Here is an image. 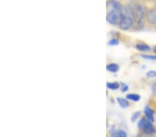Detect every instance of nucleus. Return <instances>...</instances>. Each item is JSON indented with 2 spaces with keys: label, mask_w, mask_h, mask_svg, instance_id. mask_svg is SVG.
Returning <instances> with one entry per match:
<instances>
[{
  "label": "nucleus",
  "mask_w": 156,
  "mask_h": 137,
  "mask_svg": "<svg viewBox=\"0 0 156 137\" xmlns=\"http://www.w3.org/2000/svg\"><path fill=\"white\" fill-rule=\"evenodd\" d=\"M123 6L119 1L115 0H110L107 2L106 20L110 24H119L121 19Z\"/></svg>",
  "instance_id": "1"
},
{
  "label": "nucleus",
  "mask_w": 156,
  "mask_h": 137,
  "mask_svg": "<svg viewBox=\"0 0 156 137\" xmlns=\"http://www.w3.org/2000/svg\"><path fill=\"white\" fill-rule=\"evenodd\" d=\"M135 23L134 14L131 6L126 5L123 7L120 21L118 24L119 29L121 30H128L133 27Z\"/></svg>",
  "instance_id": "2"
},
{
  "label": "nucleus",
  "mask_w": 156,
  "mask_h": 137,
  "mask_svg": "<svg viewBox=\"0 0 156 137\" xmlns=\"http://www.w3.org/2000/svg\"><path fill=\"white\" fill-rule=\"evenodd\" d=\"M132 8L136 27L138 29H142L144 27V17H145V12H144V8L139 4H135L132 6Z\"/></svg>",
  "instance_id": "3"
},
{
  "label": "nucleus",
  "mask_w": 156,
  "mask_h": 137,
  "mask_svg": "<svg viewBox=\"0 0 156 137\" xmlns=\"http://www.w3.org/2000/svg\"><path fill=\"white\" fill-rule=\"evenodd\" d=\"M151 122L152 121H150L149 119L143 118V119H140L138 121V127L139 129L142 130L144 134L147 135L153 134L155 132V129Z\"/></svg>",
  "instance_id": "4"
},
{
  "label": "nucleus",
  "mask_w": 156,
  "mask_h": 137,
  "mask_svg": "<svg viewBox=\"0 0 156 137\" xmlns=\"http://www.w3.org/2000/svg\"><path fill=\"white\" fill-rule=\"evenodd\" d=\"M110 134L112 136H119V137H126L127 134L126 133L125 131L122 130V129H118V130H116V129H111L110 130Z\"/></svg>",
  "instance_id": "5"
},
{
  "label": "nucleus",
  "mask_w": 156,
  "mask_h": 137,
  "mask_svg": "<svg viewBox=\"0 0 156 137\" xmlns=\"http://www.w3.org/2000/svg\"><path fill=\"white\" fill-rule=\"evenodd\" d=\"M147 19L148 22L156 28V11H151L148 13Z\"/></svg>",
  "instance_id": "6"
},
{
  "label": "nucleus",
  "mask_w": 156,
  "mask_h": 137,
  "mask_svg": "<svg viewBox=\"0 0 156 137\" xmlns=\"http://www.w3.org/2000/svg\"><path fill=\"white\" fill-rule=\"evenodd\" d=\"M144 112L148 119H149L152 122H154L155 119H154V112L153 110H151L148 106H146L145 108H144Z\"/></svg>",
  "instance_id": "7"
},
{
  "label": "nucleus",
  "mask_w": 156,
  "mask_h": 137,
  "mask_svg": "<svg viewBox=\"0 0 156 137\" xmlns=\"http://www.w3.org/2000/svg\"><path fill=\"white\" fill-rule=\"evenodd\" d=\"M136 48L140 51L149 52L151 50V48L149 46L144 43H138L136 44Z\"/></svg>",
  "instance_id": "8"
},
{
  "label": "nucleus",
  "mask_w": 156,
  "mask_h": 137,
  "mask_svg": "<svg viewBox=\"0 0 156 137\" xmlns=\"http://www.w3.org/2000/svg\"><path fill=\"white\" fill-rule=\"evenodd\" d=\"M127 100H128L127 98L125 99L121 97H118L117 98H116L118 104H119V105L121 107L122 109H126L129 106V103Z\"/></svg>",
  "instance_id": "9"
},
{
  "label": "nucleus",
  "mask_w": 156,
  "mask_h": 137,
  "mask_svg": "<svg viewBox=\"0 0 156 137\" xmlns=\"http://www.w3.org/2000/svg\"><path fill=\"white\" fill-rule=\"evenodd\" d=\"M106 69L111 73H116L119 70V66L116 63H110L107 65Z\"/></svg>",
  "instance_id": "10"
},
{
  "label": "nucleus",
  "mask_w": 156,
  "mask_h": 137,
  "mask_svg": "<svg viewBox=\"0 0 156 137\" xmlns=\"http://www.w3.org/2000/svg\"><path fill=\"white\" fill-rule=\"evenodd\" d=\"M126 98L128 100L134 101V102H138L140 100V96L138 94H136V93H128V94L126 95Z\"/></svg>",
  "instance_id": "11"
},
{
  "label": "nucleus",
  "mask_w": 156,
  "mask_h": 137,
  "mask_svg": "<svg viewBox=\"0 0 156 137\" xmlns=\"http://www.w3.org/2000/svg\"><path fill=\"white\" fill-rule=\"evenodd\" d=\"M106 87L108 89L111 90H116L118 89L120 87V84L117 82H107Z\"/></svg>",
  "instance_id": "12"
},
{
  "label": "nucleus",
  "mask_w": 156,
  "mask_h": 137,
  "mask_svg": "<svg viewBox=\"0 0 156 137\" xmlns=\"http://www.w3.org/2000/svg\"><path fill=\"white\" fill-rule=\"evenodd\" d=\"M140 114H141L140 112H135V113L132 115V116H131V122H132V123H135V122L139 119Z\"/></svg>",
  "instance_id": "13"
},
{
  "label": "nucleus",
  "mask_w": 156,
  "mask_h": 137,
  "mask_svg": "<svg viewBox=\"0 0 156 137\" xmlns=\"http://www.w3.org/2000/svg\"><path fill=\"white\" fill-rule=\"evenodd\" d=\"M146 76L148 78H153L156 77V71L153 70L148 71L147 73H146Z\"/></svg>",
  "instance_id": "14"
},
{
  "label": "nucleus",
  "mask_w": 156,
  "mask_h": 137,
  "mask_svg": "<svg viewBox=\"0 0 156 137\" xmlns=\"http://www.w3.org/2000/svg\"><path fill=\"white\" fill-rule=\"evenodd\" d=\"M141 57L145 60H156V56H151V55H142Z\"/></svg>",
  "instance_id": "15"
},
{
  "label": "nucleus",
  "mask_w": 156,
  "mask_h": 137,
  "mask_svg": "<svg viewBox=\"0 0 156 137\" xmlns=\"http://www.w3.org/2000/svg\"><path fill=\"white\" fill-rule=\"evenodd\" d=\"M108 44L110 45V46H116V45L119 44V40H117V39H115V38H112L111 40H109L108 42Z\"/></svg>",
  "instance_id": "16"
},
{
  "label": "nucleus",
  "mask_w": 156,
  "mask_h": 137,
  "mask_svg": "<svg viewBox=\"0 0 156 137\" xmlns=\"http://www.w3.org/2000/svg\"><path fill=\"white\" fill-rule=\"evenodd\" d=\"M128 90V86L127 84L122 83L121 89V92H126V91H127Z\"/></svg>",
  "instance_id": "17"
},
{
  "label": "nucleus",
  "mask_w": 156,
  "mask_h": 137,
  "mask_svg": "<svg viewBox=\"0 0 156 137\" xmlns=\"http://www.w3.org/2000/svg\"><path fill=\"white\" fill-rule=\"evenodd\" d=\"M151 90L154 94H156V83H154L151 87Z\"/></svg>",
  "instance_id": "18"
},
{
  "label": "nucleus",
  "mask_w": 156,
  "mask_h": 137,
  "mask_svg": "<svg viewBox=\"0 0 156 137\" xmlns=\"http://www.w3.org/2000/svg\"><path fill=\"white\" fill-rule=\"evenodd\" d=\"M153 51L155 52V53H156V46H154V47H153Z\"/></svg>",
  "instance_id": "19"
}]
</instances>
